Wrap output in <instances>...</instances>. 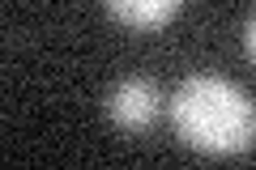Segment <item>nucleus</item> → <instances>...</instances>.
I'll return each mask as SVG.
<instances>
[{
    "mask_svg": "<svg viewBox=\"0 0 256 170\" xmlns=\"http://www.w3.org/2000/svg\"><path fill=\"white\" fill-rule=\"evenodd\" d=\"M102 4L116 21H124L132 30H162L184 9V0H102Z\"/></svg>",
    "mask_w": 256,
    "mask_h": 170,
    "instance_id": "3",
    "label": "nucleus"
},
{
    "mask_svg": "<svg viewBox=\"0 0 256 170\" xmlns=\"http://www.w3.org/2000/svg\"><path fill=\"white\" fill-rule=\"evenodd\" d=\"M244 51H248V60L256 64V13L248 17V26H244Z\"/></svg>",
    "mask_w": 256,
    "mask_h": 170,
    "instance_id": "4",
    "label": "nucleus"
},
{
    "mask_svg": "<svg viewBox=\"0 0 256 170\" xmlns=\"http://www.w3.org/2000/svg\"><path fill=\"white\" fill-rule=\"evenodd\" d=\"M158 107H162L158 85L146 81V77H128V81H120L116 90L107 94V119L120 128V132H146V128L154 124Z\"/></svg>",
    "mask_w": 256,
    "mask_h": 170,
    "instance_id": "2",
    "label": "nucleus"
},
{
    "mask_svg": "<svg viewBox=\"0 0 256 170\" xmlns=\"http://www.w3.org/2000/svg\"><path fill=\"white\" fill-rule=\"evenodd\" d=\"M171 124L201 153H248L256 145V102L226 77H188L171 98Z\"/></svg>",
    "mask_w": 256,
    "mask_h": 170,
    "instance_id": "1",
    "label": "nucleus"
}]
</instances>
